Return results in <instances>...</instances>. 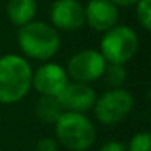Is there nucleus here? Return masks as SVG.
<instances>
[{
  "mask_svg": "<svg viewBox=\"0 0 151 151\" xmlns=\"http://www.w3.org/2000/svg\"><path fill=\"white\" fill-rule=\"evenodd\" d=\"M119 8L110 0H89L85 5V24L98 33H105L119 24Z\"/></svg>",
  "mask_w": 151,
  "mask_h": 151,
  "instance_id": "nucleus-10",
  "label": "nucleus"
},
{
  "mask_svg": "<svg viewBox=\"0 0 151 151\" xmlns=\"http://www.w3.org/2000/svg\"><path fill=\"white\" fill-rule=\"evenodd\" d=\"M50 25L61 31H76L85 25V6L79 0H55L49 9Z\"/></svg>",
  "mask_w": 151,
  "mask_h": 151,
  "instance_id": "nucleus-8",
  "label": "nucleus"
},
{
  "mask_svg": "<svg viewBox=\"0 0 151 151\" xmlns=\"http://www.w3.org/2000/svg\"><path fill=\"white\" fill-rule=\"evenodd\" d=\"M98 151H126V145L120 141H116V139H110V141H105L99 148Z\"/></svg>",
  "mask_w": 151,
  "mask_h": 151,
  "instance_id": "nucleus-17",
  "label": "nucleus"
},
{
  "mask_svg": "<svg viewBox=\"0 0 151 151\" xmlns=\"http://www.w3.org/2000/svg\"><path fill=\"white\" fill-rule=\"evenodd\" d=\"M53 126L56 141L68 151H88L96 141V127L85 113L64 111Z\"/></svg>",
  "mask_w": 151,
  "mask_h": 151,
  "instance_id": "nucleus-3",
  "label": "nucleus"
},
{
  "mask_svg": "<svg viewBox=\"0 0 151 151\" xmlns=\"http://www.w3.org/2000/svg\"><path fill=\"white\" fill-rule=\"evenodd\" d=\"M111 3H114L117 8H127V6H135L138 0H110Z\"/></svg>",
  "mask_w": 151,
  "mask_h": 151,
  "instance_id": "nucleus-18",
  "label": "nucleus"
},
{
  "mask_svg": "<svg viewBox=\"0 0 151 151\" xmlns=\"http://www.w3.org/2000/svg\"><path fill=\"white\" fill-rule=\"evenodd\" d=\"M126 151H151V135L150 132H138L135 133L129 145L126 147Z\"/></svg>",
  "mask_w": 151,
  "mask_h": 151,
  "instance_id": "nucleus-15",
  "label": "nucleus"
},
{
  "mask_svg": "<svg viewBox=\"0 0 151 151\" xmlns=\"http://www.w3.org/2000/svg\"><path fill=\"white\" fill-rule=\"evenodd\" d=\"M102 34L104 36L99 42V52L107 64L126 65L138 53L139 37L132 27L117 24Z\"/></svg>",
  "mask_w": 151,
  "mask_h": 151,
  "instance_id": "nucleus-4",
  "label": "nucleus"
},
{
  "mask_svg": "<svg viewBox=\"0 0 151 151\" xmlns=\"http://www.w3.org/2000/svg\"><path fill=\"white\" fill-rule=\"evenodd\" d=\"M59 142L56 141V138L52 136H45L40 138L36 144V151H59Z\"/></svg>",
  "mask_w": 151,
  "mask_h": 151,
  "instance_id": "nucleus-16",
  "label": "nucleus"
},
{
  "mask_svg": "<svg viewBox=\"0 0 151 151\" xmlns=\"http://www.w3.org/2000/svg\"><path fill=\"white\" fill-rule=\"evenodd\" d=\"M17 43L25 59L39 62L50 61L61 49L58 30H55L49 22L36 19L18 28Z\"/></svg>",
  "mask_w": 151,
  "mask_h": 151,
  "instance_id": "nucleus-1",
  "label": "nucleus"
},
{
  "mask_svg": "<svg viewBox=\"0 0 151 151\" xmlns=\"http://www.w3.org/2000/svg\"><path fill=\"white\" fill-rule=\"evenodd\" d=\"M33 68L19 53L0 56V104H17L31 91Z\"/></svg>",
  "mask_w": 151,
  "mask_h": 151,
  "instance_id": "nucleus-2",
  "label": "nucleus"
},
{
  "mask_svg": "<svg viewBox=\"0 0 151 151\" xmlns=\"http://www.w3.org/2000/svg\"><path fill=\"white\" fill-rule=\"evenodd\" d=\"M135 107L133 95L124 88H110L102 95L96 96L93 114L101 124L114 126L129 117Z\"/></svg>",
  "mask_w": 151,
  "mask_h": 151,
  "instance_id": "nucleus-5",
  "label": "nucleus"
},
{
  "mask_svg": "<svg viewBox=\"0 0 151 151\" xmlns=\"http://www.w3.org/2000/svg\"><path fill=\"white\" fill-rule=\"evenodd\" d=\"M6 15L15 27H22L31 22L37 15V0H9Z\"/></svg>",
  "mask_w": 151,
  "mask_h": 151,
  "instance_id": "nucleus-11",
  "label": "nucleus"
},
{
  "mask_svg": "<svg viewBox=\"0 0 151 151\" xmlns=\"http://www.w3.org/2000/svg\"><path fill=\"white\" fill-rule=\"evenodd\" d=\"M107 67V61L96 49H82L70 56L67 61L65 71L68 79L73 82H80L92 85L102 79Z\"/></svg>",
  "mask_w": 151,
  "mask_h": 151,
  "instance_id": "nucleus-6",
  "label": "nucleus"
},
{
  "mask_svg": "<svg viewBox=\"0 0 151 151\" xmlns=\"http://www.w3.org/2000/svg\"><path fill=\"white\" fill-rule=\"evenodd\" d=\"M68 82L70 79L65 67L46 61L33 70L31 89H34L40 96H58Z\"/></svg>",
  "mask_w": 151,
  "mask_h": 151,
  "instance_id": "nucleus-7",
  "label": "nucleus"
},
{
  "mask_svg": "<svg viewBox=\"0 0 151 151\" xmlns=\"http://www.w3.org/2000/svg\"><path fill=\"white\" fill-rule=\"evenodd\" d=\"M102 79H105L110 88H123L127 79V71L122 64H107Z\"/></svg>",
  "mask_w": 151,
  "mask_h": 151,
  "instance_id": "nucleus-13",
  "label": "nucleus"
},
{
  "mask_svg": "<svg viewBox=\"0 0 151 151\" xmlns=\"http://www.w3.org/2000/svg\"><path fill=\"white\" fill-rule=\"evenodd\" d=\"M96 96L98 95L95 89L92 88V85L70 80L56 98L64 111H74V113L86 114L89 110L93 108Z\"/></svg>",
  "mask_w": 151,
  "mask_h": 151,
  "instance_id": "nucleus-9",
  "label": "nucleus"
},
{
  "mask_svg": "<svg viewBox=\"0 0 151 151\" xmlns=\"http://www.w3.org/2000/svg\"><path fill=\"white\" fill-rule=\"evenodd\" d=\"M34 113L42 123L53 124L64 113V110L56 96H40L36 102Z\"/></svg>",
  "mask_w": 151,
  "mask_h": 151,
  "instance_id": "nucleus-12",
  "label": "nucleus"
},
{
  "mask_svg": "<svg viewBox=\"0 0 151 151\" xmlns=\"http://www.w3.org/2000/svg\"><path fill=\"white\" fill-rule=\"evenodd\" d=\"M135 14L139 25L145 30H151V0H138L135 3Z\"/></svg>",
  "mask_w": 151,
  "mask_h": 151,
  "instance_id": "nucleus-14",
  "label": "nucleus"
}]
</instances>
